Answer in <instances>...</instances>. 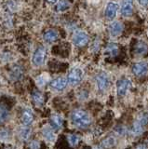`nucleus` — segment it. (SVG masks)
Returning <instances> with one entry per match:
<instances>
[{"mask_svg":"<svg viewBox=\"0 0 148 149\" xmlns=\"http://www.w3.org/2000/svg\"><path fill=\"white\" fill-rule=\"evenodd\" d=\"M136 122H138L140 125H142V127H145L148 124V114H142L139 116V118H137Z\"/></svg>","mask_w":148,"mask_h":149,"instance_id":"a878e982","label":"nucleus"},{"mask_svg":"<svg viewBox=\"0 0 148 149\" xmlns=\"http://www.w3.org/2000/svg\"><path fill=\"white\" fill-rule=\"evenodd\" d=\"M147 51V46L145 43H139L136 46V52L138 54H145Z\"/></svg>","mask_w":148,"mask_h":149,"instance_id":"bb28decb","label":"nucleus"},{"mask_svg":"<svg viewBox=\"0 0 148 149\" xmlns=\"http://www.w3.org/2000/svg\"><path fill=\"white\" fill-rule=\"evenodd\" d=\"M143 130H145V127H142V125L135 121V123L133 124L131 128V133L134 136H138V135H141L143 132Z\"/></svg>","mask_w":148,"mask_h":149,"instance_id":"412c9836","label":"nucleus"},{"mask_svg":"<svg viewBox=\"0 0 148 149\" xmlns=\"http://www.w3.org/2000/svg\"><path fill=\"white\" fill-rule=\"evenodd\" d=\"M139 4H141V5H148V1H139Z\"/></svg>","mask_w":148,"mask_h":149,"instance_id":"7c9ffc66","label":"nucleus"},{"mask_svg":"<svg viewBox=\"0 0 148 149\" xmlns=\"http://www.w3.org/2000/svg\"><path fill=\"white\" fill-rule=\"evenodd\" d=\"M131 86V82L128 78H121L117 81V94L119 96H124L126 95V93L129 91V88Z\"/></svg>","mask_w":148,"mask_h":149,"instance_id":"0eeeda50","label":"nucleus"},{"mask_svg":"<svg viewBox=\"0 0 148 149\" xmlns=\"http://www.w3.org/2000/svg\"><path fill=\"white\" fill-rule=\"evenodd\" d=\"M22 121L25 126L30 125L34 121V114L31 109H24L22 115Z\"/></svg>","mask_w":148,"mask_h":149,"instance_id":"ddd939ff","label":"nucleus"},{"mask_svg":"<svg viewBox=\"0 0 148 149\" xmlns=\"http://www.w3.org/2000/svg\"><path fill=\"white\" fill-rule=\"evenodd\" d=\"M29 147H30V149H39L40 148V143L38 141L34 140V141H32L30 143Z\"/></svg>","mask_w":148,"mask_h":149,"instance_id":"c85d7f7f","label":"nucleus"},{"mask_svg":"<svg viewBox=\"0 0 148 149\" xmlns=\"http://www.w3.org/2000/svg\"><path fill=\"white\" fill-rule=\"evenodd\" d=\"M121 14L125 17H129L132 15L133 12V6L131 1H123L121 3Z\"/></svg>","mask_w":148,"mask_h":149,"instance_id":"f8f14e48","label":"nucleus"},{"mask_svg":"<svg viewBox=\"0 0 148 149\" xmlns=\"http://www.w3.org/2000/svg\"><path fill=\"white\" fill-rule=\"evenodd\" d=\"M67 83H68L67 78L63 77H59L53 79V80L50 82V86L56 91H63V88H65V87L67 86Z\"/></svg>","mask_w":148,"mask_h":149,"instance_id":"6e6552de","label":"nucleus"},{"mask_svg":"<svg viewBox=\"0 0 148 149\" xmlns=\"http://www.w3.org/2000/svg\"><path fill=\"white\" fill-rule=\"evenodd\" d=\"M69 6H70V3L68 1H59L56 3L55 8H56L57 11H64L69 8Z\"/></svg>","mask_w":148,"mask_h":149,"instance_id":"5701e85b","label":"nucleus"},{"mask_svg":"<svg viewBox=\"0 0 148 149\" xmlns=\"http://www.w3.org/2000/svg\"><path fill=\"white\" fill-rule=\"evenodd\" d=\"M115 143V139L112 136H110V137H107L106 139H104L101 144H103V146L104 148H110V147H112Z\"/></svg>","mask_w":148,"mask_h":149,"instance_id":"393cba45","label":"nucleus"},{"mask_svg":"<svg viewBox=\"0 0 148 149\" xmlns=\"http://www.w3.org/2000/svg\"><path fill=\"white\" fill-rule=\"evenodd\" d=\"M6 149H10V148H6Z\"/></svg>","mask_w":148,"mask_h":149,"instance_id":"2f4dec72","label":"nucleus"},{"mask_svg":"<svg viewBox=\"0 0 148 149\" xmlns=\"http://www.w3.org/2000/svg\"><path fill=\"white\" fill-rule=\"evenodd\" d=\"M82 77H83L82 70L80 68L75 67V68H73L70 72H69L68 77H67V81H68L69 84H70V85L76 86L81 82Z\"/></svg>","mask_w":148,"mask_h":149,"instance_id":"f03ea898","label":"nucleus"},{"mask_svg":"<svg viewBox=\"0 0 148 149\" xmlns=\"http://www.w3.org/2000/svg\"><path fill=\"white\" fill-rule=\"evenodd\" d=\"M58 36H59V34H58V32L56 30L50 29V30H48L43 35V38H44V40L46 42L51 43V42H54V41H56L58 39Z\"/></svg>","mask_w":148,"mask_h":149,"instance_id":"2eb2a0df","label":"nucleus"},{"mask_svg":"<svg viewBox=\"0 0 148 149\" xmlns=\"http://www.w3.org/2000/svg\"><path fill=\"white\" fill-rule=\"evenodd\" d=\"M32 99H33L35 104L38 105H42L44 102V96L42 93L38 91H35L32 93Z\"/></svg>","mask_w":148,"mask_h":149,"instance_id":"dca6fc26","label":"nucleus"},{"mask_svg":"<svg viewBox=\"0 0 148 149\" xmlns=\"http://www.w3.org/2000/svg\"><path fill=\"white\" fill-rule=\"evenodd\" d=\"M73 42L77 47L86 46L89 42V36L83 31H76L73 35Z\"/></svg>","mask_w":148,"mask_h":149,"instance_id":"20e7f679","label":"nucleus"},{"mask_svg":"<svg viewBox=\"0 0 148 149\" xmlns=\"http://www.w3.org/2000/svg\"><path fill=\"white\" fill-rule=\"evenodd\" d=\"M42 135L43 137L49 142H54L55 139H56V135H55L52 128L49 127V126H46L42 130Z\"/></svg>","mask_w":148,"mask_h":149,"instance_id":"4468645a","label":"nucleus"},{"mask_svg":"<svg viewBox=\"0 0 148 149\" xmlns=\"http://www.w3.org/2000/svg\"><path fill=\"white\" fill-rule=\"evenodd\" d=\"M132 73L139 77H145L148 74V63L145 62L134 63L132 66Z\"/></svg>","mask_w":148,"mask_h":149,"instance_id":"423d86ee","label":"nucleus"},{"mask_svg":"<svg viewBox=\"0 0 148 149\" xmlns=\"http://www.w3.org/2000/svg\"><path fill=\"white\" fill-rule=\"evenodd\" d=\"M117 9H118V6L115 3H114V2L108 3L107 7L105 8V11H104L105 17L109 19V20H113V19L115 17V15H117Z\"/></svg>","mask_w":148,"mask_h":149,"instance_id":"9d476101","label":"nucleus"},{"mask_svg":"<svg viewBox=\"0 0 148 149\" xmlns=\"http://www.w3.org/2000/svg\"><path fill=\"white\" fill-rule=\"evenodd\" d=\"M22 68L20 66V65H15L14 67H12L11 72H10V76L12 77V79H20L22 76Z\"/></svg>","mask_w":148,"mask_h":149,"instance_id":"f3484780","label":"nucleus"},{"mask_svg":"<svg viewBox=\"0 0 148 149\" xmlns=\"http://www.w3.org/2000/svg\"><path fill=\"white\" fill-rule=\"evenodd\" d=\"M19 134H20V137L24 140H28L30 135H31V129L28 127V126H25V127H22L21 128L20 132H19Z\"/></svg>","mask_w":148,"mask_h":149,"instance_id":"4be33fe9","label":"nucleus"},{"mask_svg":"<svg viewBox=\"0 0 148 149\" xmlns=\"http://www.w3.org/2000/svg\"><path fill=\"white\" fill-rule=\"evenodd\" d=\"M136 149H147V148L145 144H139V146H137Z\"/></svg>","mask_w":148,"mask_h":149,"instance_id":"c756f323","label":"nucleus"},{"mask_svg":"<svg viewBox=\"0 0 148 149\" xmlns=\"http://www.w3.org/2000/svg\"><path fill=\"white\" fill-rule=\"evenodd\" d=\"M49 80V77L47 73H43L42 74H40L38 77H36L35 81H36V84H38V86L40 87H43L45 86L46 84L48 83V81Z\"/></svg>","mask_w":148,"mask_h":149,"instance_id":"a211bd4d","label":"nucleus"},{"mask_svg":"<svg viewBox=\"0 0 148 149\" xmlns=\"http://www.w3.org/2000/svg\"><path fill=\"white\" fill-rule=\"evenodd\" d=\"M109 84H110V81H109V77L107 76V74L101 73L96 77V85L99 91H106L109 87Z\"/></svg>","mask_w":148,"mask_h":149,"instance_id":"39448f33","label":"nucleus"},{"mask_svg":"<svg viewBox=\"0 0 148 149\" xmlns=\"http://www.w3.org/2000/svg\"><path fill=\"white\" fill-rule=\"evenodd\" d=\"M46 57H47V49L44 47H39L34 52L32 62L35 66H41L45 63Z\"/></svg>","mask_w":148,"mask_h":149,"instance_id":"7ed1b4c3","label":"nucleus"},{"mask_svg":"<svg viewBox=\"0 0 148 149\" xmlns=\"http://www.w3.org/2000/svg\"><path fill=\"white\" fill-rule=\"evenodd\" d=\"M50 125L53 130H61L63 125V118L60 115H52L50 118Z\"/></svg>","mask_w":148,"mask_h":149,"instance_id":"9b49d317","label":"nucleus"},{"mask_svg":"<svg viewBox=\"0 0 148 149\" xmlns=\"http://www.w3.org/2000/svg\"><path fill=\"white\" fill-rule=\"evenodd\" d=\"M8 116H10V112H8V108L1 104L0 105V123H3L8 118Z\"/></svg>","mask_w":148,"mask_h":149,"instance_id":"6ab92c4d","label":"nucleus"},{"mask_svg":"<svg viewBox=\"0 0 148 149\" xmlns=\"http://www.w3.org/2000/svg\"><path fill=\"white\" fill-rule=\"evenodd\" d=\"M107 51L111 54V56H117L118 53V46L115 43H110L107 47Z\"/></svg>","mask_w":148,"mask_h":149,"instance_id":"b1692460","label":"nucleus"},{"mask_svg":"<svg viewBox=\"0 0 148 149\" xmlns=\"http://www.w3.org/2000/svg\"><path fill=\"white\" fill-rule=\"evenodd\" d=\"M123 29H124V25H123V23L120 22H113L109 25L110 35L114 37L118 36L122 33Z\"/></svg>","mask_w":148,"mask_h":149,"instance_id":"1a4fd4ad","label":"nucleus"},{"mask_svg":"<svg viewBox=\"0 0 148 149\" xmlns=\"http://www.w3.org/2000/svg\"><path fill=\"white\" fill-rule=\"evenodd\" d=\"M71 120L75 127L85 130L89 128L91 124V118L86 111L81 109H76L71 114Z\"/></svg>","mask_w":148,"mask_h":149,"instance_id":"f257e3e1","label":"nucleus"},{"mask_svg":"<svg viewBox=\"0 0 148 149\" xmlns=\"http://www.w3.org/2000/svg\"><path fill=\"white\" fill-rule=\"evenodd\" d=\"M10 138V132L7 129H2L0 130V139L2 141H7Z\"/></svg>","mask_w":148,"mask_h":149,"instance_id":"cd10ccee","label":"nucleus"},{"mask_svg":"<svg viewBox=\"0 0 148 149\" xmlns=\"http://www.w3.org/2000/svg\"><path fill=\"white\" fill-rule=\"evenodd\" d=\"M67 141L68 143H70V146H73V147H76L78 146V143H79V141H80V138L78 135L76 134H69L67 136Z\"/></svg>","mask_w":148,"mask_h":149,"instance_id":"aec40b11","label":"nucleus"}]
</instances>
